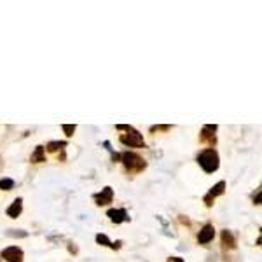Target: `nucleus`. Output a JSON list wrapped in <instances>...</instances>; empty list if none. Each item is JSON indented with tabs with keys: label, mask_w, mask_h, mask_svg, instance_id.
I'll use <instances>...</instances> for the list:
<instances>
[{
	"label": "nucleus",
	"mask_w": 262,
	"mask_h": 262,
	"mask_svg": "<svg viewBox=\"0 0 262 262\" xmlns=\"http://www.w3.org/2000/svg\"><path fill=\"white\" fill-rule=\"evenodd\" d=\"M118 130L119 131H128V133H123V135L119 136L121 143L128 145V147H145V140H143L142 133H138V131L135 130V128L119 124Z\"/></svg>",
	"instance_id": "obj_1"
},
{
	"label": "nucleus",
	"mask_w": 262,
	"mask_h": 262,
	"mask_svg": "<svg viewBox=\"0 0 262 262\" xmlns=\"http://www.w3.org/2000/svg\"><path fill=\"white\" fill-rule=\"evenodd\" d=\"M197 163H199V166L207 173H213L219 170V164H220L219 154L213 149H207V151H203L197 156Z\"/></svg>",
	"instance_id": "obj_2"
},
{
	"label": "nucleus",
	"mask_w": 262,
	"mask_h": 262,
	"mask_svg": "<svg viewBox=\"0 0 262 262\" xmlns=\"http://www.w3.org/2000/svg\"><path fill=\"white\" fill-rule=\"evenodd\" d=\"M121 161H123L124 168L130 173H138L145 170V166H147V163L138 154H135V152H124V154H121Z\"/></svg>",
	"instance_id": "obj_3"
},
{
	"label": "nucleus",
	"mask_w": 262,
	"mask_h": 262,
	"mask_svg": "<svg viewBox=\"0 0 262 262\" xmlns=\"http://www.w3.org/2000/svg\"><path fill=\"white\" fill-rule=\"evenodd\" d=\"M2 257L7 262H23V250L19 247H7L2 250Z\"/></svg>",
	"instance_id": "obj_4"
},
{
	"label": "nucleus",
	"mask_w": 262,
	"mask_h": 262,
	"mask_svg": "<svg viewBox=\"0 0 262 262\" xmlns=\"http://www.w3.org/2000/svg\"><path fill=\"white\" fill-rule=\"evenodd\" d=\"M224 191H225V182H219V184L213 185V187L210 189L208 194L205 196V203H207V207H212V201L215 199L217 196L224 194Z\"/></svg>",
	"instance_id": "obj_5"
},
{
	"label": "nucleus",
	"mask_w": 262,
	"mask_h": 262,
	"mask_svg": "<svg viewBox=\"0 0 262 262\" xmlns=\"http://www.w3.org/2000/svg\"><path fill=\"white\" fill-rule=\"evenodd\" d=\"M112 199H114V191H112V187H103L102 192H98V194H95V201L96 205H108L112 203Z\"/></svg>",
	"instance_id": "obj_6"
},
{
	"label": "nucleus",
	"mask_w": 262,
	"mask_h": 262,
	"mask_svg": "<svg viewBox=\"0 0 262 262\" xmlns=\"http://www.w3.org/2000/svg\"><path fill=\"white\" fill-rule=\"evenodd\" d=\"M215 131H217L215 124H207V126H203V130H201V142L213 145L215 143Z\"/></svg>",
	"instance_id": "obj_7"
},
{
	"label": "nucleus",
	"mask_w": 262,
	"mask_h": 262,
	"mask_svg": "<svg viewBox=\"0 0 262 262\" xmlns=\"http://www.w3.org/2000/svg\"><path fill=\"white\" fill-rule=\"evenodd\" d=\"M213 236H215V229H213L212 224H207L199 231V235H197V241H199L201 245H207L213 240Z\"/></svg>",
	"instance_id": "obj_8"
},
{
	"label": "nucleus",
	"mask_w": 262,
	"mask_h": 262,
	"mask_svg": "<svg viewBox=\"0 0 262 262\" xmlns=\"http://www.w3.org/2000/svg\"><path fill=\"white\" fill-rule=\"evenodd\" d=\"M107 217L112 220V222H115V224H121V222H126V220H130V217H128L126 210H123V208H119V210H114V208L108 210Z\"/></svg>",
	"instance_id": "obj_9"
},
{
	"label": "nucleus",
	"mask_w": 262,
	"mask_h": 262,
	"mask_svg": "<svg viewBox=\"0 0 262 262\" xmlns=\"http://www.w3.org/2000/svg\"><path fill=\"white\" fill-rule=\"evenodd\" d=\"M21 210H23V199L21 197H18V199H14V203L7 208V215H9L11 219H16V217L21 213Z\"/></svg>",
	"instance_id": "obj_10"
},
{
	"label": "nucleus",
	"mask_w": 262,
	"mask_h": 262,
	"mask_svg": "<svg viewBox=\"0 0 262 262\" xmlns=\"http://www.w3.org/2000/svg\"><path fill=\"white\" fill-rule=\"evenodd\" d=\"M44 151H46V149H44L42 145H37L35 152L32 154V161H34V163H42V161H46V157H44Z\"/></svg>",
	"instance_id": "obj_11"
},
{
	"label": "nucleus",
	"mask_w": 262,
	"mask_h": 262,
	"mask_svg": "<svg viewBox=\"0 0 262 262\" xmlns=\"http://www.w3.org/2000/svg\"><path fill=\"white\" fill-rule=\"evenodd\" d=\"M222 241H224V245H227L229 248L236 247V241H235V238H232L231 231H224L222 232Z\"/></svg>",
	"instance_id": "obj_12"
},
{
	"label": "nucleus",
	"mask_w": 262,
	"mask_h": 262,
	"mask_svg": "<svg viewBox=\"0 0 262 262\" xmlns=\"http://www.w3.org/2000/svg\"><path fill=\"white\" fill-rule=\"evenodd\" d=\"M14 187V180L13 179H2L0 180V189L2 191H11Z\"/></svg>",
	"instance_id": "obj_13"
},
{
	"label": "nucleus",
	"mask_w": 262,
	"mask_h": 262,
	"mask_svg": "<svg viewBox=\"0 0 262 262\" xmlns=\"http://www.w3.org/2000/svg\"><path fill=\"white\" fill-rule=\"evenodd\" d=\"M67 147V142H49L47 143V151L49 152H56L58 149H63Z\"/></svg>",
	"instance_id": "obj_14"
},
{
	"label": "nucleus",
	"mask_w": 262,
	"mask_h": 262,
	"mask_svg": "<svg viewBox=\"0 0 262 262\" xmlns=\"http://www.w3.org/2000/svg\"><path fill=\"white\" fill-rule=\"evenodd\" d=\"M96 243H100V245H105V247H112V241L108 240L105 235H98L96 236Z\"/></svg>",
	"instance_id": "obj_15"
},
{
	"label": "nucleus",
	"mask_w": 262,
	"mask_h": 262,
	"mask_svg": "<svg viewBox=\"0 0 262 262\" xmlns=\"http://www.w3.org/2000/svg\"><path fill=\"white\" fill-rule=\"evenodd\" d=\"M62 128H63V131L67 133V136H72L75 131V124H63Z\"/></svg>",
	"instance_id": "obj_16"
},
{
	"label": "nucleus",
	"mask_w": 262,
	"mask_h": 262,
	"mask_svg": "<svg viewBox=\"0 0 262 262\" xmlns=\"http://www.w3.org/2000/svg\"><path fill=\"white\" fill-rule=\"evenodd\" d=\"M156 130H170V126H152L151 131H156Z\"/></svg>",
	"instance_id": "obj_17"
},
{
	"label": "nucleus",
	"mask_w": 262,
	"mask_h": 262,
	"mask_svg": "<svg viewBox=\"0 0 262 262\" xmlns=\"http://www.w3.org/2000/svg\"><path fill=\"white\" fill-rule=\"evenodd\" d=\"M168 262H184V259H180V257H170Z\"/></svg>",
	"instance_id": "obj_18"
}]
</instances>
